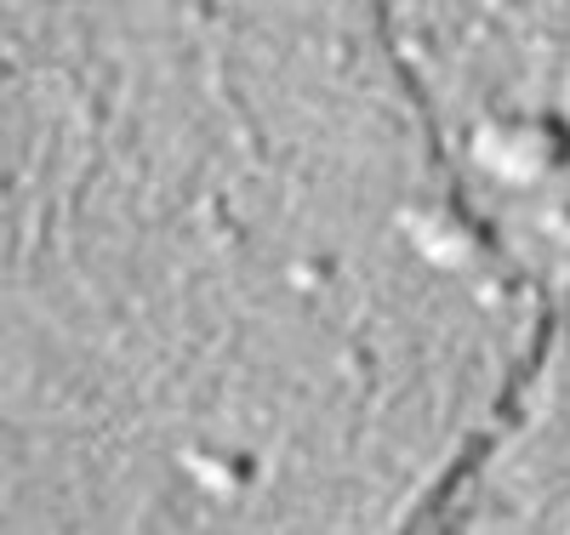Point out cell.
I'll list each match as a JSON object with an SVG mask.
<instances>
[{
	"mask_svg": "<svg viewBox=\"0 0 570 535\" xmlns=\"http://www.w3.org/2000/svg\"><path fill=\"white\" fill-rule=\"evenodd\" d=\"M189 473H194V478H206L217 496H229V490H234V478L222 473V467H211V462H201V455H189Z\"/></svg>",
	"mask_w": 570,
	"mask_h": 535,
	"instance_id": "cell-3",
	"label": "cell"
},
{
	"mask_svg": "<svg viewBox=\"0 0 570 535\" xmlns=\"http://www.w3.org/2000/svg\"><path fill=\"white\" fill-rule=\"evenodd\" d=\"M480 160L497 177H508V183H536L548 155H542V143L531 132H485L480 137Z\"/></svg>",
	"mask_w": 570,
	"mask_h": 535,
	"instance_id": "cell-1",
	"label": "cell"
},
{
	"mask_svg": "<svg viewBox=\"0 0 570 535\" xmlns=\"http://www.w3.org/2000/svg\"><path fill=\"white\" fill-rule=\"evenodd\" d=\"M411 240L423 245L434 263H462V257H468V245L451 240V234H439V222H428V217H423V222H411Z\"/></svg>",
	"mask_w": 570,
	"mask_h": 535,
	"instance_id": "cell-2",
	"label": "cell"
}]
</instances>
